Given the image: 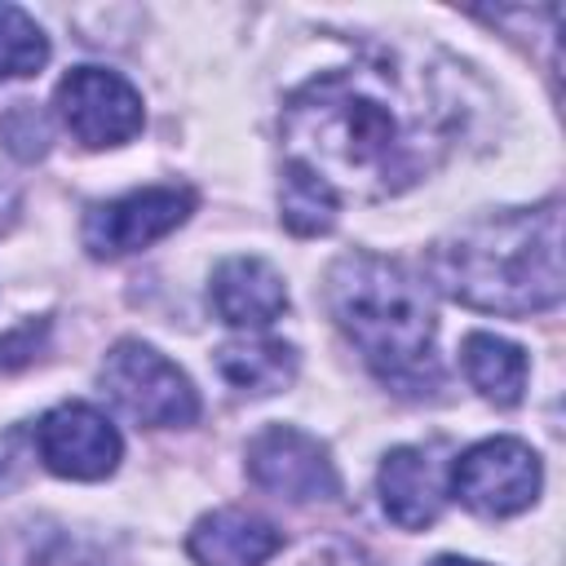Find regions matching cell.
<instances>
[{
    "instance_id": "cell-1",
    "label": "cell",
    "mask_w": 566,
    "mask_h": 566,
    "mask_svg": "<svg viewBox=\"0 0 566 566\" xmlns=\"http://www.w3.org/2000/svg\"><path fill=\"white\" fill-rule=\"evenodd\" d=\"M283 164L318 177L340 199H389L429 177L455 115L424 75L394 57H363L305 80L279 115Z\"/></svg>"
},
{
    "instance_id": "cell-2",
    "label": "cell",
    "mask_w": 566,
    "mask_h": 566,
    "mask_svg": "<svg viewBox=\"0 0 566 566\" xmlns=\"http://www.w3.org/2000/svg\"><path fill=\"white\" fill-rule=\"evenodd\" d=\"M429 279L460 305L522 318L562 301V203L486 212L429 248Z\"/></svg>"
},
{
    "instance_id": "cell-3",
    "label": "cell",
    "mask_w": 566,
    "mask_h": 566,
    "mask_svg": "<svg viewBox=\"0 0 566 566\" xmlns=\"http://www.w3.org/2000/svg\"><path fill=\"white\" fill-rule=\"evenodd\" d=\"M323 305L389 389L429 394L438 385V314L429 287L402 261L345 252L327 270Z\"/></svg>"
},
{
    "instance_id": "cell-4",
    "label": "cell",
    "mask_w": 566,
    "mask_h": 566,
    "mask_svg": "<svg viewBox=\"0 0 566 566\" xmlns=\"http://www.w3.org/2000/svg\"><path fill=\"white\" fill-rule=\"evenodd\" d=\"M102 385L137 424L186 429L199 420V394H195L190 376L146 340L111 345V354L102 363Z\"/></svg>"
},
{
    "instance_id": "cell-5",
    "label": "cell",
    "mask_w": 566,
    "mask_h": 566,
    "mask_svg": "<svg viewBox=\"0 0 566 566\" xmlns=\"http://www.w3.org/2000/svg\"><path fill=\"white\" fill-rule=\"evenodd\" d=\"M539 482V455L522 438H486L451 464V495L482 517H513L531 509Z\"/></svg>"
},
{
    "instance_id": "cell-6",
    "label": "cell",
    "mask_w": 566,
    "mask_h": 566,
    "mask_svg": "<svg viewBox=\"0 0 566 566\" xmlns=\"http://www.w3.org/2000/svg\"><path fill=\"white\" fill-rule=\"evenodd\" d=\"M195 212V190L190 186H142L119 199L93 203L84 212V248L97 261L128 256L137 248H150L155 239L172 234L186 217Z\"/></svg>"
},
{
    "instance_id": "cell-7",
    "label": "cell",
    "mask_w": 566,
    "mask_h": 566,
    "mask_svg": "<svg viewBox=\"0 0 566 566\" xmlns=\"http://www.w3.org/2000/svg\"><path fill=\"white\" fill-rule=\"evenodd\" d=\"M57 115L88 150L124 146L142 133V93L106 66H75L57 84Z\"/></svg>"
},
{
    "instance_id": "cell-8",
    "label": "cell",
    "mask_w": 566,
    "mask_h": 566,
    "mask_svg": "<svg viewBox=\"0 0 566 566\" xmlns=\"http://www.w3.org/2000/svg\"><path fill=\"white\" fill-rule=\"evenodd\" d=\"M248 478L261 491L292 500V504L340 495V473L327 447L296 424H270L248 442Z\"/></svg>"
},
{
    "instance_id": "cell-9",
    "label": "cell",
    "mask_w": 566,
    "mask_h": 566,
    "mask_svg": "<svg viewBox=\"0 0 566 566\" xmlns=\"http://www.w3.org/2000/svg\"><path fill=\"white\" fill-rule=\"evenodd\" d=\"M35 451L49 473L75 478V482H97V478L115 473V464L124 455V438L97 407L57 402L35 424Z\"/></svg>"
},
{
    "instance_id": "cell-10",
    "label": "cell",
    "mask_w": 566,
    "mask_h": 566,
    "mask_svg": "<svg viewBox=\"0 0 566 566\" xmlns=\"http://www.w3.org/2000/svg\"><path fill=\"white\" fill-rule=\"evenodd\" d=\"M208 301L221 323L230 327H270L287 310V283L283 274L261 256H226L212 270Z\"/></svg>"
},
{
    "instance_id": "cell-11",
    "label": "cell",
    "mask_w": 566,
    "mask_h": 566,
    "mask_svg": "<svg viewBox=\"0 0 566 566\" xmlns=\"http://www.w3.org/2000/svg\"><path fill=\"white\" fill-rule=\"evenodd\" d=\"M376 486H380V504H385L389 522H398L402 531L433 526L442 504H447L442 469H438V460L424 447H394L380 460Z\"/></svg>"
},
{
    "instance_id": "cell-12",
    "label": "cell",
    "mask_w": 566,
    "mask_h": 566,
    "mask_svg": "<svg viewBox=\"0 0 566 566\" xmlns=\"http://www.w3.org/2000/svg\"><path fill=\"white\" fill-rule=\"evenodd\" d=\"M279 544L283 535L265 517L243 509L203 513L186 535V548L199 566H261L265 557L279 553Z\"/></svg>"
},
{
    "instance_id": "cell-13",
    "label": "cell",
    "mask_w": 566,
    "mask_h": 566,
    "mask_svg": "<svg viewBox=\"0 0 566 566\" xmlns=\"http://www.w3.org/2000/svg\"><path fill=\"white\" fill-rule=\"evenodd\" d=\"M460 367L469 376V385L495 402V407H517L522 389H526V354L522 345L491 336V332H469L460 345Z\"/></svg>"
},
{
    "instance_id": "cell-14",
    "label": "cell",
    "mask_w": 566,
    "mask_h": 566,
    "mask_svg": "<svg viewBox=\"0 0 566 566\" xmlns=\"http://www.w3.org/2000/svg\"><path fill=\"white\" fill-rule=\"evenodd\" d=\"M217 371L243 394H279L296 380V349L274 336H239L217 349Z\"/></svg>"
},
{
    "instance_id": "cell-15",
    "label": "cell",
    "mask_w": 566,
    "mask_h": 566,
    "mask_svg": "<svg viewBox=\"0 0 566 566\" xmlns=\"http://www.w3.org/2000/svg\"><path fill=\"white\" fill-rule=\"evenodd\" d=\"M336 212H340V203L318 177H310L296 164H283V172H279V217L292 234H301V239L327 234L336 226Z\"/></svg>"
},
{
    "instance_id": "cell-16",
    "label": "cell",
    "mask_w": 566,
    "mask_h": 566,
    "mask_svg": "<svg viewBox=\"0 0 566 566\" xmlns=\"http://www.w3.org/2000/svg\"><path fill=\"white\" fill-rule=\"evenodd\" d=\"M44 62H49V40L35 27V18H27L13 4H0V80L35 75Z\"/></svg>"
},
{
    "instance_id": "cell-17",
    "label": "cell",
    "mask_w": 566,
    "mask_h": 566,
    "mask_svg": "<svg viewBox=\"0 0 566 566\" xmlns=\"http://www.w3.org/2000/svg\"><path fill=\"white\" fill-rule=\"evenodd\" d=\"M0 133L18 159H40L49 150V124L31 102H13V111L0 119Z\"/></svg>"
},
{
    "instance_id": "cell-18",
    "label": "cell",
    "mask_w": 566,
    "mask_h": 566,
    "mask_svg": "<svg viewBox=\"0 0 566 566\" xmlns=\"http://www.w3.org/2000/svg\"><path fill=\"white\" fill-rule=\"evenodd\" d=\"M44 318L40 323H27V327H18V332H9L4 340H0V367H22L31 354H35V345H40V336H44Z\"/></svg>"
},
{
    "instance_id": "cell-19",
    "label": "cell",
    "mask_w": 566,
    "mask_h": 566,
    "mask_svg": "<svg viewBox=\"0 0 566 566\" xmlns=\"http://www.w3.org/2000/svg\"><path fill=\"white\" fill-rule=\"evenodd\" d=\"M429 566H486V562H473V557H451V553H447V557H433Z\"/></svg>"
}]
</instances>
